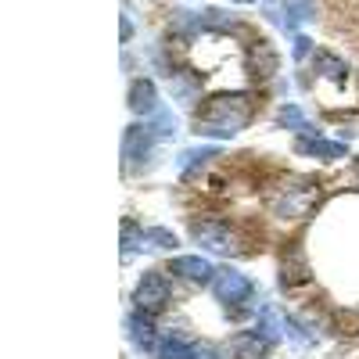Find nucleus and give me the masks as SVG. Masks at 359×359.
I'll use <instances>...</instances> for the list:
<instances>
[{"label":"nucleus","mask_w":359,"mask_h":359,"mask_svg":"<svg viewBox=\"0 0 359 359\" xmlns=\"http://www.w3.org/2000/svg\"><path fill=\"white\" fill-rule=\"evenodd\" d=\"M165 302H169V280L158 273V269L144 273L137 280V291H133V309L158 316V309H165Z\"/></svg>","instance_id":"nucleus-5"},{"label":"nucleus","mask_w":359,"mask_h":359,"mask_svg":"<svg viewBox=\"0 0 359 359\" xmlns=\"http://www.w3.org/2000/svg\"><path fill=\"white\" fill-rule=\"evenodd\" d=\"M277 123L287 126V130H298V133H309V130H313V126L306 123V115H302V108H298V104H284L280 115H277Z\"/></svg>","instance_id":"nucleus-18"},{"label":"nucleus","mask_w":359,"mask_h":359,"mask_svg":"<svg viewBox=\"0 0 359 359\" xmlns=\"http://www.w3.org/2000/svg\"><path fill=\"white\" fill-rule=\"evenodd\" d=\"M194 241H198L201 248H208V252L223 255V259H230V255L241 252V241H237V233H233L226 223H216V219L198 223V226H194Z\"/></svg>","instance_id":"nucleus-4"},{"label":"nucleus","mask_w":359,"mask_h":359,"mask_svg":"<svg viewBox=\"0 0 359 359\" xmlns=\"http://www.w3.org/2000/svg\"><path fill=\"white\" fill-rule=\"evenodd\" d=\"M216 155H219V147H216V144H208V147H191V151L180 155V169L191 176V172H198L205 162H212Z\"/></svg>","instance_id":"nucleus-15"},{"label":"nucleus","mask_w":359,"mask_h":359,"mask_svg":"<svg viewBox=\"0 0 359 359\" xmlns=\"http://www.w3.org/2000/svg\"><path fill=\"white\" fill-rule=\"evenodd\" d=\"M309 280V266H306V255L298 245H291L280 259V287L284 291H294V287H302Z\"/></svg>","instance_id":"nucleus-7"},{"label":"nucleus","mask_w":359,"mask_h":359,"mask_svg":"<svg viewBox=\"0 0 359 359\" xmlns=\"http://www.w3.org/2000/svg\"><path fill=\"white\" fill-rule=\"evenodd\" d=\"M352 172H355V184H359V158H355V165H352Z\"/></svg>","instance_id":"nucleus-24"},{"label":"nucleus","mask_w":359,"mask_h":359,"mask_svg":"<svg viewBox=\"0 0 359 359\" xmlns=\"http://www.w3.org/2000/svg\"><path fill=\"white\" fill-rule=\"evenodd\" d=\"M241 4H248V0H241Z\"/></svg>","instance_id":"nucleus-25"},{"label":"nucleus","mask_w":359,"mask_h":359,"mask_svg":"<svg viewBox=\"0 0 359 359\" xmlns=\"http://www.w3.org/2000/svg\"><path fill=\"white\" fill-rule=\"evenodd\" d=\"M123 140H126V158L140 165V162H147V155H151V147H155L158 133H155V126H140V123H137V126L126 130Z\"/></svg>","instance_id":"nucleus-9"},{"label":"nucleus","mask_w":359,"mask_h":359,"mask_svg":"<svg viewBox=\"0 0 359 359\" xmlns=\"http://www.w3.org/2000/svg\"><path fill=\"white\" fill-rule=\"evenodd\" d=\"M316 69H320V76L334 79V83H341V79L348 76V65L341 62V57H334V54H320V57H316Z\"/></svg>","instance_id":"nucleus-17"},{"label":"nucleus","mask_w":359,"mask_h":359,"mask_svg":"<svg viewBox=\"0 0 359 359\" xmlns=\"http://www.w3.org/2000/svg\"><path fill=\"white\" fill-rule=\"evenodd\" d=\"M320 205V187L316 184H291L273 198V212L280 219H306Z\"/></svg>","instance_id":"nucleus-3"},{"label":"nucleus","mask_w":359,"mask_h":359,"mask_svg":"<svg viewBox=\"0 0 359 359\" xmlns=\"http://www.w3.org/2000/svg\"><path fill=\"white\" fill-rule=\"evenodd\" d=\"M284 313L280 309H273V306H262L259 309V331L269 338V341H280V334H284Z\"/></svg>","instance_id":"nucleus-14"},{"label":"nucleus","mask_w":359,"mask_h":359,"mask_svg":"<svg viewBox=\"0 0 359 359\" xmlns=\"http://www.w3.org/2000/svg\"><path fill=\"white\" fill-rule=\"evenodd\" d=\"M126 331H130V338H133V345H140L144 352H151V348H158V327H155V320H151V313H133L130 320H126Z\"/></svg>","instance_id":"nucleus-12"},{"label":"nucleus","mask_w":359,"mask_h":359,"mask_svg":"<svg viewBox=\"0 0 359 359\" xmlns=\"http://www.w3.org/2000/svg\"><path fill=\"white\" fill-rule=\"evenodd\" d=\"M309 18H313L309 0H287V33H294L298 22H309Z\"/></svg>","instance_id":"nucleus-20"},{"label":"nucleus","mask_w":359,"mask_h":359,"mask_svg":"<svg viewBox=\"0 0 359 359\" xmlns=\"http://www.w3.org/2000/svg\"><path fill=\"white\" fill-rule=\"evenodd\" d=\"M269 341L262 331H245L230 341V359H266L269 355Z\"/></svg>","instance_id":"nucleus-11"},{"label":"nucleus","mask_w":359,"mask_h":359,"mask_svg":"<svg viewBox=\"0 0 359 359\" xmlns=\"http://www.w3.org/2000/svg\"><path fill=\"white\" fill-rule=\"evenodd\" d=\"M194 130L201 137H216V140H226L233 133H241L252 118V101L237 90H223V94H212L205 97L198 108H194Z\"/></svg>","instance_id":"nucleus-1"},{"label":"nucleus","mask_w":359,"mask_h":359,"mask_svg":"<svg viewBox=\"0 0 359 359\" xmlns=\"http://www.w3.org/2000/svg\"><path fill=\"white\" fill-rule=\"evenodd\" d=\"M158 359H194V341L162 338V341H158Z\"/></svg>","instance_id":"nucleus-16"},{"label":"nucleus","mask_w":359,"mask_h":359,"mask_svg":"<svg viewBox=\"0 0 359 359\" xmlns=\"http://www.w3.org/2000/svg\"><path fill=\"white\" fill-rule=\"evenodd\" d=\"M277 65H280V54L269 47L266 40H255L252 50H248V72H252V79H269V76H277Z\"/></svg>","instance_id":"nucleus-8"},{"label":"nucleus","mask_w":359,"mask_h":359,"mask_svg":"<svg viewBox=\"0 0 359 359\" xmlns=\"http://www.w3.org/2000/svg\"><path fill=\"white\" fill-rule=\"evenodd\" d=\"M194 359H223L216 345H208V341H194Z\"/></svg>","instance_id":"nucleus-22"},{"label":"nucleus","mask_w":359,"mask_h":359,"mask_svg":"<svg viewBox=\"0 0 359 359\" xmlns=\"http://www.w3.org/2000/svg\"><path fill=\"white\" fill-rule=\"evenodd\" d=\"M309 54H313V40H309V36H298V40H294V57H298V65L309 62Z\"/></svg>","instance_id":"nucleus-21"},{"label":"nucleus","mask_w":359,"mask_h":359,"mask_svg":"<svg viewBox=\"0 0 359 359\" xmlns=\"http://www.w3.org/2000/svg\"><path fill=\"white\" fill-rule=\"evenodd\" d=\"M126 101H130V111L140 115V118L155 115V108H158V86H155L151 79H133Z\"/></svg>","instance_id":"nucleus-10"},{"label":"nucleus","mask_w":359,"mask_h":359,"mask_svg":"<svg viewBox=\"0 0 359 359\" xmlns=\"http://www.w3.org/2000/svg\"><path fill=\"white\" fill-rule=\"evenodd\" d=\"M212 294L219 298V306L226 309L230 320H241L248 313V306H252L255 287H252V280L245 273H237L233 266H219L216 277H212Z\"/></svg>","instance_id":"nucleus-2"},{"label":"nucleus","mask_w":359,"mask_h":359,"mask_svg":"<svg viewBox=\"0 0 359 359\" xmlns=\"http://www.w3.org/2000/svg\"><path fill=\"white\" fill-rule=\"evenodd\" d=\"M172 269L184 280H194V284H212V277H216V269H212V262L208 259H201V255H184V259H172Z\"/></svg>","instance_id":"nucleus-13"},{"label":"nucleus","mask_w":359,"mask_h":359,"mask_svg":"<svg viewBox=\"0 0 359 359\" xmlns=\"http://www.w3.org/2000/svg\"><path fill=\"white\" fill-rule=\"evenodd\" d=\"M294 151H298V155L323 158V162H334V158H345V155H348V147H345V144H338V140H323L316 130H309V133H298Z\"/></svg>","instance_id":"nucleus-6"},{"label":"nucleus","mask_w":359,"mask_h":359,"mask_svg":"<svg viewBox=\"0 0 359 359\" xmlns=\"http://www.w3.org/2000/svg\"><path fill=\"white\" fill-rule=\"evenodd\" d=\"M144 248H151V252H155V248H162V252H176L180 241H176V233L155 226V230H147V233H144Z\"/></svg>","instance_id":"nucleus-19"},{"label":"nucleus","mask_w":359,"mask_h":359,"mask_svg":"<svg viewBox=\"0 0 359 359\" xmlns=\"http://www.w3.org/2000/svg\"><path fill=\"white\" fill-rule=\"evenodd\" d=\"M130 36H133V22L123 15V40H130Z\"/></svg>","instance_id":"nucleus-23"}]
</instances>
